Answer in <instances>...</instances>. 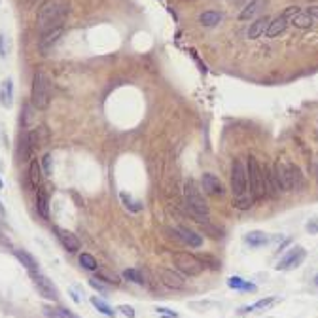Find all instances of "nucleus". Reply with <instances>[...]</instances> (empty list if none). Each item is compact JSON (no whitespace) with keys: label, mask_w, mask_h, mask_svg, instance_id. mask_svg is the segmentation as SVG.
I'll return each mask as SVG.
<instances>
[{"label":"nucleus","mask_w":318,"mask_h":318,"mask_svg":"<svg viewBox=\"0 0 318 318\" xmlns=\"http://www.w3.org/2000/svg\"><path fill=\"white\" fill-rule=\"evenodd\" d=\"M70 13V0H46L38 10L36 23L42 34L61 29L66 15Z\"/></svg>","instance_id":"nucleus-1"},{"label":"nucleus","mask_w":318,"mask_h":318,"mask_svg":"<svg viewBox=\"0 0 318 318\" xmlns=\"http://www.w3.org/2000/svg\"><path fill=\"white\" fill-rule=\"evenodd\" d=\"M231 192L233 206L238 210H248L254 205L252 193L248 190V178H246V167L241 159H235L231 165Z\"/></svg>","instance_id":"nucleus-2"},{"label":"nucleus","mask_w":318,"mask_h":318,"mask_svg":"<svg viewBox=\"0 0 318 318\" xmlns=\"http://www.w3.org/2000/svg\"><path fill=\"white\" fill-rule=\"evenodd\" d=\"M184 201L190 214L199 224H208V205H206L203 193L199 192L197 184L193 180H188L184 186Z\"/></svg>","instance_id":"nucleus-3"},{"label":"nucleus","mask_w":318,"mask_h":318,"mask_svg":"<svg viewBox=\"0 0 318 318\" xmlns=\"http://www.w3.org/2000/svg\"><path fill=\"white\" fill-rule=\"evenodd\" d=\"M31 100H33V106L36 110H46L51 102V80L44 70L34 72Z\"/></svg>","instance_id":"nucleus-4"},{"label":"nucleus","mask_w":318,"mask_h":318,"mask_svg":"<svg viewBox=\"0 0 318 318\" xmlns=\"http://www.w3.org/2000/svg\"><path fill=\"white\" fill-rule=\"evenodd\" d=\"M246 178H248V190L252 193L254 201H263L267 192H265V178H263V167L259 165L256 157H248L246 165Z\"/></svg>","instance_id":"nucleus-5"},{"label":"nucleus","mask_w":318,"mask_h":318,"mask_svg":"<svg viewBox=\"0 0 318 318\" xmlns=\"http://www.w3.org/2000/svg\"><path fill=\"white\" fill-rule=\"evenodd\" d=\"M174 265H176L178 271H182L188 277H197V275L205 271V261L190 254V252H176L174 254Z\"/></svg>","instance_id":"nucleus-6"},{"label":"nucleus","mask_w":318,"mask_h":318,"mask_svg":"<svg viewBox=\"0 0 318 318\" xmlns=\"http://www.w3.org/2000/svg\"><path fill=\"white\" fill-rule=\"evenodd\" d=\"M299 12H301V10H299L298 6H288L284 12L278 15V17H275V19L269 23L267 31H265V36H267V38H275V36H278V34H282L286 31V26L290 25L292 17L298 15Z\"/></svg>","instance_id":"nucleus-7"},{"label":"nucleus","mask_w":318,"mask_h":318,"mask_svg":"<svg viewBox=\"0 0 318 318\" xmlns=\"http://www.w3.org/2000/svg\"><path fill=\"white\" fill-rule=\"evenodd\" d=\"M31 278H33L34 288L38 290V294L42 296V298L49 299V301H57L59 292H57V288L53 286V282L46 277V275H42L40 271H36V273H31Z\"/></svg>","instance_id":"nucleus-8"},{"label":"nucleus","mask_w":318,"mask_h":318,"mask_svg":"<svg viewBox=\"0 0 318 318\" xmlns=\"http://www.w3.org/2000/svg\"><path fill=\"white\" fill-rule=\"evenodd\" d=\"M273 174L277 178V184L280 192H292V174H290V161L277 159L273 165Z\"/></svg>","instance_id":"nucleus-9"},{"label":"nucleus","mask_w":318,"mask_h":318,"mask_svg":"<svg viewBox=\"0 0 318 318\" xmlns=\"http://www.w3.org/2000/svg\"><path fill=\"white\" fill-rule=\"evenodd\" d=\"M305 256H307L305 248H301V246H294V248H290V250H288V254H286L284 258L278 261L277 269H278V271L296 269V267H299V265L303 263Z\"/></svg>","instance_id":"nucleus-10"},{"label":"nucleus","mask_w":318,"mask_h":318,"mask_svg":"<svg viewBox=\"0 0 318 318\" xmlns=\"http://www.w3.org/2000/svg\"><path fill=\"white\" fill-rule=\"evenodd\" d=\"M201 184H203V190H205L206 195H212V197H222V195L225 193L222 180H220L216 174H212V172H205V174H203Z\"/></svg>","instance_id":"nucleus-11"},{"label":"nucleus","mask_w":318,"mask_h":318,"mask_svg":"<svg viewBox=\"0 0 318 318\" xmlns=\"http://www.w3.org/2000/svg\"><path fill=\"white\" fill-rule=\"evenodd\" d=\"M176 237H178L184 245L190 246V248H199V246L203 245V237H201L199 233L192 231L190 227H184V225L176 229Z\"/></svg>","instance_id":"nucleus-12"},{"label":"nucleus","mask_w":318,"mask_h":318,"mask_svg":"<svg viewBox=\"0 0 318 318\" xmlns=\"http://www.w3.org/2000/svg\"><path fill=\"white\" fill-rule=\"evenodd\" d=\"M55 233H57V237H59L61 245L65 246L68 252H78L80 250V238L76 237L72 231L63 229V227H55Z\"/></svg>","instance_id":"nucleus-13"},{"label":"nucleus","mask_w":318,"mask_h":318,"mask_svg":"<svg viewBox=\"0 0 318 318\" xmlns=\"http://www.w3.org/2000/svg\"><path fill=\"white\" fill-rule=\"evenodd\" d=\"M25 135H26L29 144H31V150H34V148H42V146L49 140V131H47L46 127H36V129L25 132Z\"/></svg>","instance_id":"nucleus-14"},{"label":"nucleus","mask_w":318,"mask_h":318,"mask_svg":"<svg viewBox=\"0 0 318 318\" xmlns=\"http://www.w3.org/2000/svg\"><path fill=\"white\" fill-rule=\"evenodd\" d=\"M36 210L44 220L49 218V192L47 188H42V186L36 190Z\"/></svg>","instance_id":"nucleus-15"},{"label":"nucleus","mask_w":318,"mask_h":318,"mask_svg":"<svg viewBox=\"0 0 318 318\" xmlns=\"http://www.w3.org/2000/svg\"><path fill=\"white\" fill-rule=\"evenodd\" d=\"M161 282L172 290L184 288V278L180 277L178 273H174V269H161Z\"/></svg>","instance_id":"nucleus-16"},{"label":"nucleus","mask_w":318,"mask_h":318,"mask_svg":"<svg viewBox=\"0 0 318 318\" xmlns=\"http://www.w3.org/2000/svg\"><path fill=\"white\" fill-rule=\"evenodd\" d=\"M267 6V0H252L250 4H246V8L238 13V19L241 21H250L254 19L258 13L263 12V8Z\"/></svg>","instance_id":"nucleus-17"},{"label":"nucleus","mask_w":318,"mask_h":318,"mask_svg":"<svg viewBox=\"0 0 318 318\" xmlns=\"http://www.w3.org/2000/svg\"><path fill=\"white\" fill-rule=\"evenodd\" d=\"M26 184L31 190H38L42 184V167H40L38 159H33L29 165V182Z\"/></svg>","instance_id":"nucleus-18"},{"label":"nucleus","mask_w":318,"mask_h":318,"mask_svg":"<svg viewBox=\"0 0 318 318\" xmlns=\"http://www.w3.org/2000/svg\"><path fill=\"white\" fill-rule=\"evenodd\" d=\"M0 104L4 108H12L13 104V82L10 78L4 80L0 86Z\"/></svg>","instance_id":"nucleus-19"},{"label":"nucleus","mask_w":318,"mask_h":318,"mask_svg":"<svg viewBox=\"0 0 318 318\" xmlns=\"http://www.w3.org/2000/svg\"><path fill=\"white\" fill-rule=\"evenodd\" d=\"M269 23H271V19H269L267 15L259 17V19H256L250 25V29H248V38H250V40H256V38H259L261 34H265V31H267Z\"/></svg>","instance_id":"nucleus-20"},{"label":"nucleus","mask_w":318,"mask_h":318,"mask_svg":"<svg viewBox=\"0 0 318 318\" xmlns=\"http://www.w3.org/2000/svg\"><path fill=\"white\" fill-rule=\"evenodd\" d=\"M13 256L15 258L19 259L21 261V265H25V269L29 273H36L38 271V261L29 254V252H25V250H15L13 252Z\"/></svg>","instance_id":"nucleus-21"},{"label":"nucleus","mask_w":318,"mask_h":318,"mask_svg":"<svg viewBox=\"0 0 318 318\" xmlns=\"http://www.w3.org/2000/svg\"><path fill=\"white\" fill-rule=\"evenodd\" d=\"M227 286L233 288V290H241V292H256L258 290V286L248 282V280H243L241 277H231L227 280Z\"/></svg>","instance_id":"nucleus-22"},{"label":"nucleus","mask_w":318,"mask_h":318,"mask_svg":"<svg viewBox=\"0 0 318 318\" xmlns=\"http://www.w3.org/2000/svg\"><path fill=\"white\" fill-rule=\"evenodd\" d=\"M199 21L203 26H216L222 21V13L214 12V10H208V12H203L199 15Z\"/></svg>","instance_id":"nucleus-23"},{"label":"nucleus","mask_w":318,"mask_h":318,"mask_svg":"<svg viewBox=\"0 0 318 318\" xmlns=\"http://www.w3.org/2000/svg\"><path fill=\"white\" fill-rule=\"evenodd\" d=\"M245 241L250 246L258 248V246H265V245H267V243H269V237H267L263 231H250L245 237Z\"/></svg>","instance_id":"nucleus-24"},{"label":"nucleus","mask_w":318,"mask_h":318,"mask_svg":"<svg viewBox=\"0 0 318 318\" xmlns=\"http://www.w3.org/2000/svg\"><path fill=\"white\" fill-rule=\"evenodd\" d=\"M290 23L292 25H296L298 29H311V26L314 25V19H312L307 12H299L298 15H294V17H292Z\"/></svg>","instance_id":"nucleus-25"},{"label":"nucleus","mask_w":318,"mask_h":318,"mask_svg":"<svg viewBox=\"0 0 318 318\" xmlns=\"http://www.w3.org/2000/svg\"><path fill=\"white\" fill-rule=\"evenodd\" d=\"M290 174H292V192L294 190H301L303 188V174H301V169L298 165L290 163Z\"/></svg>","instance_id":"nucleus-26"},{"label":"nucleus","mask_w":318,"mask_h":318,"mask_svg":"<svg viewBox=\"0 0 318 318\" xmlns=\"http://www.w3.org/2000/svg\"><path fill=\"white\" fill-rule=\"evenodd\" d=\"M61 33H63V26H61V29H55V31H49V33H46L44 36H42V40H40V47H42V49H47V47L51 46L55 40L59 38Z\"/></svg>","instance_id":"nucleus-27"},{"label":"nucleus","mask_w":318,"mask_h":318,"mask_svg":"<svg viewBox=\"0 0 318 318\" xmlns=\"http://www.w3.org/2000/svg\"><path fill=\"white\" fill-rule=\"evenodd\" d=\"M275 303V298H267V299H259V301H256L254 305H248V307H245L241 312H254V311H265L269 305Z\"/></svg>","instance_id":"nucleus-28"},{"label":"nucleus","mask_w":318,"mask_h":318,"mask_svg":"<svg viewBox=\"0 0 318 318\" xmlns=\"http://www.w3.org/2000/svg\"><path fill=\"white\" fill-rule=\"evenodd\" d=\"M91 305H93V307H95V309H97V311H99V312H102L104 316H114L112 307H110V305L106 303V301H102V299H99V298H95V296H93V298H91Z\"/></svg>","instance_id":"nucleus-29"},{"label":"nucleus","mask_w":318,"mask_h":318,"mask_svg":"<svg viewBox=\"0 0 318 318\" xmlns=\"http://www.w3.org/2000/svg\"><path fill=\"white\" fill-rule=\"evenodd\" d=\"M123 278L139 286H142L146 282L144 277H142V271H139V269H127V271H123Z\"/></svg>","instance_id":"nucleus-30"},{"label":"nucleus","mask_w":318,"mask_h":318,"mask_svg":"<svg viewBox=\"0 0 318 318\" xmlns=\"http://www.w3.org/2000/svg\"><path fill=\"white\" fill-rule=\"evenodd\" d=\"M99 280H102V282H106V284H118L119 280H118V277H116V273H112V271H108V269H99Z\"/></svg>","instance_id":"nucleus-31"},{"label":"nucleus","mask_w":318,"mask_h":318,"mask_svg":"<svg viewBox=\"0 0 318 318\" xmlns=\"http://www.w3.org/2000/svg\"><path fill=\"white\" fill-rule=\"evenodd\" d=\"M80 263H82V267H86V269H89V271H95L99 265H97V259L93 258L91 254H82L80 256Z\"/></svg>","instance_id":"nucleus-32"},{"label":"nucleus","mask_w":318,"mask_h":318,"mask_svg":"<svg viewBox=\"0 0 318 318\" xmlns=\"http://www.w3.org/2000/svg\"><path fill=\"white\" fill-rule=\"evenodd\" d=\"M121 201L125 203V206L129 208V210H132V212H139V210H142V206H140V203L139 201H135V199L131 197V195H127L125 192L121 193Z\"/></svg>","instance_id":"nucleus-33"},{"label":"nucleus","mask_w":318,"mask_h":318,"mask_svg":"<svg viewBox=\"0 0 318 318\" xmlns=\"http://www.w3.org/2000/svg\"><path fill=\"white\" fill-rule=\"evenodd\" d=\"M89 286H91V288H95V290L102 292V294H104V292H108V286H106L102 280H99V278H89Z\"/></svg>","instance_id":"nucleus-34"},{"label":"nucleus","mask_w":318,"mask_h":318,"mask_svg":"<svg viewBox=\"0 0 318 318\" xmlns=\"http://www.w3.org/2000/svg\"><path fill=\"white\" fill-rule=\"evenodd\" d=\"M157 314H159V316H163V318H176V316H178V314H176L174 311H169V309H165V307H159Z\"/></svg>","instance_id":"nucleus-35"},{"label":"nucleus","mask_w":318,"mask_h":318,"mask_svg":"<svg viewBox=\"0 0 318 318\" xmlns=\"http://www.w3.org/2000/svg\"><path fill=\"white\" fill-rule=\"evenodd\" d=\"M118 311H121V314H125V316H129V318H135V309L129 307V305H119Z\"/></svg>","instance_id":"nucleus-36"},{"label":"nucleus","mask_w":318,"mask_h":318,"mask_svg":"<svg viewBox=\"0 0 318 318\" xmlns=\"http://www.w3.org/2000/svg\"><path fill=\"white\" fill-rule=\"evenodd\" d=\"M42 163H44V174H49V172H51V155H49V153L44 155Z\"/></svg>","instance_id":"nucleus-37"},{"label":"nucleus","mask_w":318,"mask_h":318,"mask_svg":"<svg viewBox=\"0 0 318 318\" xmlns=\"http://www.w3.org/2000/svg\"><path fill=\"white\" fill-rule=\"evenodd\" d=\"M307 13H309L314 21H318V6H309L307 8Z\"/></svg>","instance_id":"nucleus-38"},{"label":"nucleus","mask_w":318,"mask_h":318,"mask_svg":"<svg viewBox=\"0 0 318 318\" xmlns=\"http://www.w3.org/2000/svg\"><path fill=\"white\" fill-rule=\"evenodd\" d=\"M4 36H2V34H0V55H6V47H4Z\"/></svg>","instance_id":"nucleus-39"},{"label":"nucleus","mask_w":318,"mask_h":318,"mask_svg":"<svg viewBox=\"0 0 318 318\" xmlns=\"http://www.w3.org/2000/svg\"><path fill=\"white\" fill-rule=\"evenodd\" d=\"M0 214H4V206H2V203H0Z\"/></svg>","instance_id":"nucleus-40"},{"label":"nucleus","mask_w":318,"mask_h":318,"mask_svg":"<svg viewBox=\"0 0 318 318\" xmlns=\"http://www.w3.org/2000/svg\"><path fill=\"white\" fill-rule=\"evenodd\" d=\"M314 282H316V284H318V275H316V278H314Z\"/></svg>","instance_id":"nucleus-41"},{"label":"nucleus","mask_w":318,"mask_h":318,"mask_svg":"<svg viewBox=\"0 0 318 318\" xmlns=\"http://www.w3.org/2000/svg\"><path fill=\"white\" fill-rule=\"evenodd\" d=\"M0 190H2V180H0Z\"/></svg>","instance_id":"nucleus-42"}]
</instances>
